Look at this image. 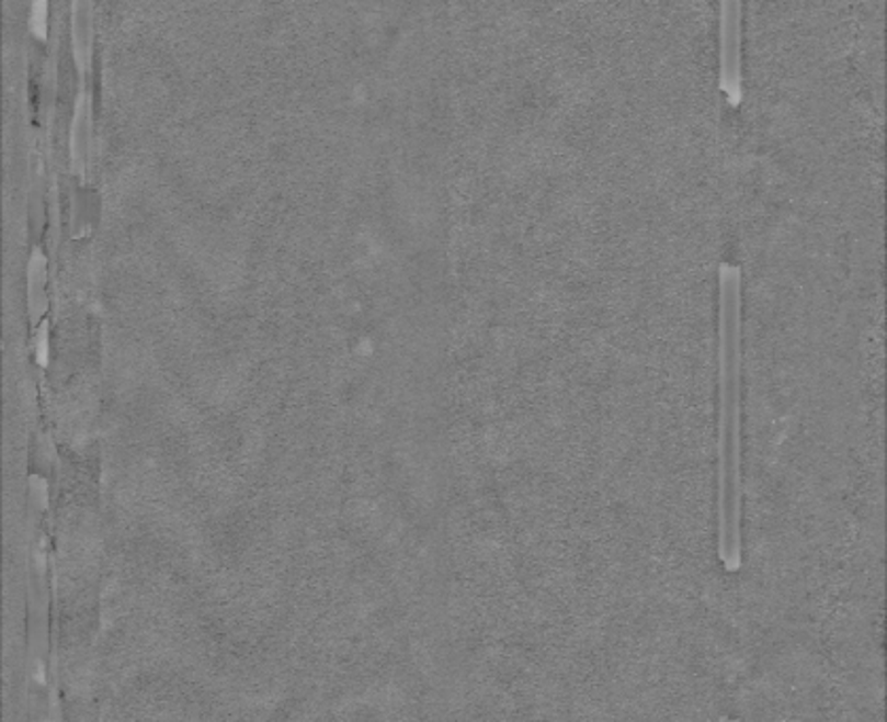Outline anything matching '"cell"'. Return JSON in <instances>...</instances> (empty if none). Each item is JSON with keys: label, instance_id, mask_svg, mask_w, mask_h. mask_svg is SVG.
Returning a JSON list of instances; mask_svg holds the SVG:
<instances>
[{"label": "cell", "instance_id": "6da1fadb", "mask_svg": "<svg viewBox=\"0 0 887 722\" xmlns=\"http://www.w3.org/2000/svg\"><path fill=\"white\" fill-rule=\"evenodd\" d=\"M718 557L727 572L743 566L741 480V270L718 271Z\"/></svg>", "mask_w": 887, "mask_h": 722}, {"label": "cell", "instance_id": "7a4b0ae2", "mask_svg": "<svg viewBox=\"0 0 887 722\" xmlns=\"http://www.w3.org/2000/svg\"><path fill=\"white\" fill-rule=\"evenodd\" d=\"M720 86L731 106L741 102V0H720Z\"/></svg>", "mask_w": 887, "mask_h": 722}, {"label": "cell", "instance_id": "3957f363", "mask_svg": "<svg viewBox=\"0 0 887 722\" xmlns=\"http://www.w3.org/2000/svg\"><path fill=\"white\" fill-rule=\"evenodd\" d=\"M90 145H92V100L86 91H81V95L77 98L70 127V166L79 179H83L88 170Z\"/></svg>", "mask_w": 887, "mask_h": 722}, {"label": "cell", "instance_id": "277c9868", "mask_svg": "<svg viewBox=\"0 0 887 722\" xmlns=\"http://www.w3.org/2000/svg\"><path fill=\"white\" fill-rule=\"evenodd\" d=\"M70 31L75 64L81 72H88L92 66L93 0H72Z\"/></svg>", "mask_w": 887, "mask_h": 722}, {"label": "cell", "instance_id": "5b68a950", "mask_svg": "<svg viewBox=\"0 0 887 722\" xmlns=\"http://www.w3.org/2000/svg\"><path fill=\"white\" fill-rule=\"evenodd\" d=\"M45 286H47V259L38 248H34L29 263V303L32 323H36L47 309Z\"/></svg>", "mask_w": 887, "mask_h": 722}, {"label": "cell", "instance_id": "8992f818", "mask_svg": "<svg viewBox=\"0 0 887 722\" xmlns=\"http://www.w3.org/2000/svg\"><path fill=\"white\" fill-rule=\"evenodd\" d=\"M31 31L34 38L45 41L49 32V0H32Z\"/></svg>", "mask_w": 887, "mask_h": 722}, {"label": "cell", "instance_id": "52a82bcc", "mask_svg": "<svg viewBox=\"0 0 887 722\" xmlns=\"http://www.w3.org/2000/svg\"><path fill=\"white\" fill-rule=\"evenodd\" d=\"M47 339H49L47 337V325H41V331L36 335V362L41 366H45L47 359H49V341Z\"/></svg>", "mask_w": 887, "mask_h": 722}]
</instances>
